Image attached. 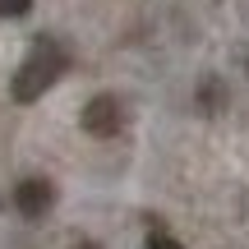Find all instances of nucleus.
I'll return each instance as SVG.
<instances>
[{"instance_id": "nucleus-1", "label": "nucleus", "mask_w": 249, "mask_h": 249, "mask_svg": "<svg viewBox=\"0 0 249 249\" xmlns=\"http://www.w3.org/2000/svg\"><path fill=\"white\" fill-rule=\"evenodd\" d=\"M70 65H74V55H70V46H65L60 37H51V33L37 37V42L23 51L14 79H9V97L23 102V107L28 102H42V92H51Z\"/></svg>"}, {"instance_id": "nucleus-2", "label": "nucleus", "mask_w": 249, "mask_h": 249, "mask_svg": "<svg viewBox=\"0 0 249 249\" xmlns=\"http://www.w3.org/2000/svg\"><path fill=\"white\" fill-rule=\"evenodd\" d=\"M124 120H129V111H124V102L116 97V92H97V97L79 111V124L92 134V139H116V134L124 129Z\"/></svg>"}, {"instance_id": "nucleus-3", "label": "nucleus", "mask_w": 249, "mask_h": 249, "mask_svg": "<svg viewBox=\"0 0 249 249\" xmlns=\"http://www.w3.org/2000/svg\"><path fill=\"white\" fill-rule=\"evenodd\" d=\"M14 208L28 217V222H42V217L55 208V180H46V176H23V180L14 185Z\"/></svg>"}, {"instance_id": "nucleus-4", "label": "nucleus", "mask_w": 249, "mask_h": 249, "mask_svg": "<svg viewBox=\"0 0 249 249\" xmlns=\"http://www.w3.org/2000/svg\"><path fill=\"white\" fill-rule=\"evenodd\" d=\"M198 102H203L208 111H217V107H222V83H217V79H208L203 88H198Z\"/></svg>"}, {"instance_id": "nucleus-5", "label": "nucleus", "mask_w": 249, "mask_h": 249, "mask_svg": "<svg viewBox=\"0 0 249 249\" xmlns=\"http://www.w3.org/2000/svg\"><path fill=\"white\" fill-rule=\"evenodd\" d=\"M33 9V0H0V18H18Z\"/></svg>"}, {"instance_id": "nucleus-6", "label": "nucleus", "mask_w": 249, "mask_h": 249, "mask_svg": "<svg viewBox=\"0 0 249 249\" xmlns=\"http://www.w3.org/2000/svg\"><path fill=\"white\" fill-rule=\"evenodd\" d=\"M143 249H185V245H180L176 235H148V245H143Z\"/></svg>"}, {"instance_id": "nucleus-7", "label": "nucleus", "mask_w": 249, "mask_h": 249, "mask_svg": "<svg viewBox=\"0 0 249 249\" xmlns=\"http://www.w3.org/2000/svg\"><path fill=\"white\" fill-rule=\"evenodd\" d=\"M74 249H102L97 240H79V245H74Z\"/></svg>"}]
</instances>
